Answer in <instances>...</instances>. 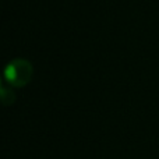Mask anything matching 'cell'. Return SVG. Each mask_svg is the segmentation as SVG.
<instances>
[{
    "mask_svg": "<svg viewBox=\"0 0 159 159\" xmlns=\"http://www.w3.org/2000/svg\"><path fill=\"white\" fill-rule=\"evenodd\" d=\"M32 66L24 59L11 61L4 70V77L13 87H24L32 77Z\"/></svg>",
    "mask_w": 159,
    "mask_h": 159,
    "instance_id": "1",
    "label": "cell"
}]
</instances>
